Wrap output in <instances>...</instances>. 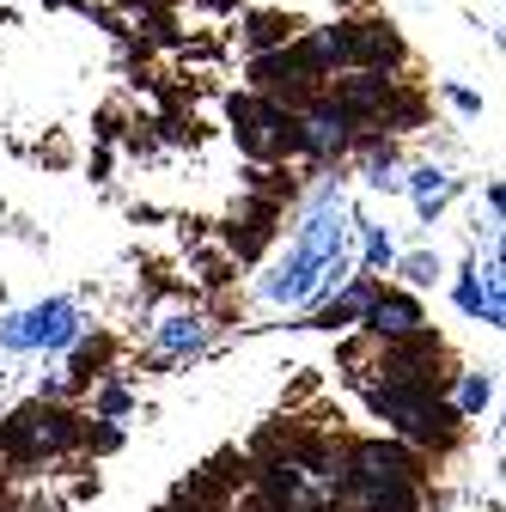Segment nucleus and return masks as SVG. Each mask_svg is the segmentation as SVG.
I'll return each mask as SVG.
<instances>
[{
  "mask_svg": "<svg viewBox=\"0 0 506 512\" xmlns=\"http://www.w3.org/2000/svg\"><path fill=\"white\" fill-rule=\"evenodd\" d=\"M354 275V208L342 183H318L305 196V214L287 238V250L250 281V305L257 311H311L330 287Z\"/></svg>",
  "mask_w": 506,
  "mask_h": 512,
  "instance_id": "1",
  "label": "nucleus"
},
{
  "mask_svg": "<svg viewBox=\"0 0 506 512\" xmlns=\"http://www.w3.org/2000/svg\"><path fill=\"white\" fill-rule=\"evenodd\" d=\"M336 500L348 512H421L427 458L403 439H342Z\"/></svg>",
  "mask_w": 506,
  "mask_h": 512,
  "instance_id": "2",
  "label": "nucleus"
},
{
  "mask_svg": "<svg viewBox=\"0 0 506 512\" xmlns=\"http://www.w3.org/2000/svg\"><path fill=\"white\" fill-rule=\"evenodd\" d=\"M366 409L385 421L391 439L415 445V452H452V445L464 439V415L433 397V391H409V384H385V378H366Z\"/></svg>",
  "mask_w": 506,
  "mask_h": 512,
  "instance_id": "3",
  "label": "nucleus"
},
{
  "mask_svg": "<svg viewBox=\"0 0 506 512\" xmlns=\"http://www.w3.org/2000/svg\"><path fill=\"white\" fill-rule=\"evenodd\" d=\"M86 445V415L68 409V403H49V397H31L25 409H13L0 421V458L7 464H55Z\"/></svg>",
  "mask_w": 506,
  "mask_h": 512,
  "instance_id": "4",
  "label": "nucleus"
},
{
  "mask_svg": "<svg viewBox=\"0 0 506 512\" xmlns=\"http://www.w3.org/2000/svg\"><path fill=\"white\" fill-rule=\"evenodd\" d=\"M80 336H86V305L74 293H49L0 317V354H68Z\"/></svg>",
  "mask_w": 506,
  "mask_h": 512,
  "instance_id": "5",
  "label": "nucleus"
},
{
  "mask_svg": "<svg viewBox=\"0 0 506 512\" xmlns=\"http://www.w3.org/2000/svg\"><path fill=\"white\" fill-rule=\"evenodd\" d=\"M226 116H232V135H238L244 159H257V165L299 159V110H287L263 92H244L226 104Z\"/></svg>",
  "mask_w": 506,
  "mask_h": 512,
  "instance_id": "6",
  "label": "nucleus"
},
{
  "mask_svg": "<svg viewBox=\"0 0 506 512\" xmlns=\"http://www.w3.org/2000/svg\"><path fill=\"white\" fill-rule=\"evenodd\" d=\"M330 43H336V74L342 68H403V37L391 19H336Z\"/></svg>",
  "mask_w": 506,
  "mask_h": 512,
  "instance_id": "7",
  "label": "nucleus"
},
{
  "mask_svg": "<svg viewBox=\"0 0 506 512\" xmlns=\"http://www.w3.org/2000/svg\"><path fill=\"white\" fill-rule=\"evenodd\" d=\"M354 135L360 128L318 92L311 104H299V159H311V165H336V159H348L354 153Z\"/></svg>",
  "mask_w": 506,
  "mask_h": 512,
  "instance_id": "8",
  "label": "nucleus"
},
{
  "mask_svg": "<svg viewBox=\"0 0 506 512\" xmlns=\"http://www.w3.org/2000/svg\"><path fill=\"white\" fill-rule=\"evenodd\" d=\"M360 330H366L372 342H403V336L427 330L421 293H409V287H385V281H378L372 299H366V311H360Z\"/></svg>",
  "mask_w": 506,
  "mask_h": 512,
  "instance_id": "9",
  "label": "nucleus"
},
{
  "mask_svg": "<svg viewBox=\"0 0 506 512\" xmlns=\"http://www.w3.org/2000/svg\"><path fill=\"white\" fill-rule=\"evenodd\" d=\"M214 342V317L208 311H165L153 317V330H147V348L159 360H189V354H202Z\"/></svg>",
  "mask_w": 506,
  "mask_h": 512,
  "instance_id": "10",
  "label": "nucleus"
},
{
  "mask_svg": "<svg viewBox=\"0 0 506 512\" xmlns=\"http://www.w3.org/2000/svg\"><path fill=\"white\" fill-rule=\"evenodd\" d=\"M403 196L415 202V220H421V226H439L446 202L458 196V177H452L446 165H415V171H403Z\"/></svg>",
  "mask_w": 506,
  "mask_h": 512,
  "instance_id": "11",
  "label": "nucleus"
},
{
  "mask_svg": "<svg viewBox=\"0 0 506 512\" xmlns=\"http://www.w3.org/2000/svg\"><path fill=\"white\" fill-rule=\"evenodd\" d=\"M446 403H452L464 421H482V415L494 409V372H482V366H458L452 384H446Z\"/></svg>",
  "mask_w": 506,
  "mask_h": 512,
  "instance_id": "12",
  "label": "nucleus"
},
{
  "mask_svg": "<svg viewBox=\"0 0 506 512\" xmlns=\"http://www.w3.org/2000/svg\"><path fill=\"white\" fill-rule=\"evenodd\" d=\"M391 275H397V287H409V293L446 287V256H439V250H397Z\"/></svg>",
  "mask_w": 506,
  "mask_h": 512,
  "instance_id": "13",
  "label": "nucleus"
},
{
  "mask_svg": "<svg viewBox=\"0 0 506 512\" xmlns=\"http://www.w3.org/2000/svg\"><path fill=\"white\" fill-rule=\"evenodd\" d=\"M299 31H305V19H293V13H250V19H244L250 55H257V49H281V43H293Z\"/></svg>",
  "mask_w": 506,
  "mask_h": 512,
  "instance_id": "14",
  "label": "nucleus"
},
{
  "mask_svg": "<svg viewBox=\"0 0 506 512\" xmlns=\"http://www.w3.org/2000/svg\"><path fill=\"white\" fill-rule=\"evenodd\" d=\"M135 384H122V378H98L92 384V421H122V415H135Z\"/></svg>",
  "mask_w": 506,
  "mask_h": 512,
  "instance_id": "15",
  "label": "nucleus"
},
{
  "mask_svg": "<svg viewBox=\"0 0 506 512\" xmlns=\"http://www.w3.org/2000/svg\"><path fill=\"white\" fill-rule=\"evenodd\" d=\"M446 104L458 116H482V92H470V86H446Z\"/></svg>",
  "mask_w": 506,
  "mask_h": 512,
  "instance_id": "16",
  "label": "nucleus"
}]
</instances>
